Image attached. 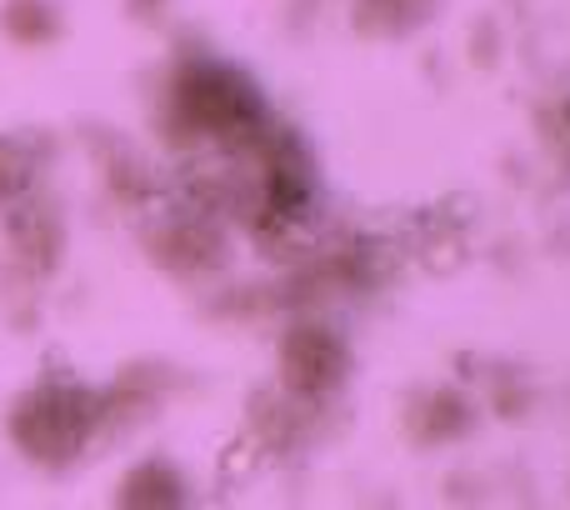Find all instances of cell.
Wrapping results in <instances>:
<instances>
[{"label": "cell", "mask_w": 570, "mask_h": 510, "mask_svg": "<svg viewBox=\"0 0 570 510\" xmlns=\"http://www.w3.org/2000/svg\"><path fill=\"white\" fill-rule=\"evenodd\" d=\"M110 415V401L100 391L70 381H50L40 391H30L16 405L10 435L16 445L40 465H70L76 455H86L100 441V425Z\"/></svg>", "instance_id": "cell-1"}, {"label": "cell", "mask_w": 570, "mask_h": 510, "mask_svg": "<svg viewBox=\"0 0 570 510\" xmlns=\"http://www.w3.org/2000/svg\"><path fill=\"white\" fill-rule=\"evenodd\" d=\"M116 510H190L186 506V475L170 471L166 461H146L126 475L116 496Z\"/></svg>", "instance_id": "cell-2"}]
</instances>
